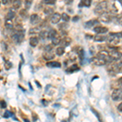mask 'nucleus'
Wrapping results in <instances>:
<instances>
[{
    "mask_svg": "<svg viewBox=\"0 0 122 122\" xmlns=\"http://www.w3.org/2000/svg\"><path fill=\"white\" fill-rule=\"evenodd\" d=\"M107 10V3L106 1L100 2V3L94 8V13L101 16L102 15L105 14Z\"/></svg>",
    "mask_w": 122,
    "mask_h": 122,
    "instance_id": "obj_1",
    "label": "nucleus"
},
{
    "mask_svg": "<svg viewBox=\"0 0 122 122\" xmlns=\"http://www.w3.org/2000/svg\"><path fill=\"white\" fill-rule=\"evenodd\" d=\"M12 40L14 41L15 43H16V44H20V43H21L23 42L24 38H25V35H24V32L21 30H19L17 31L16 33H14V34L12 35Z\"/></svg>",
    "mask_w": 122,
    "mask_h": 122,
    "instance_id": "obj_2",
    "label": "nucleus"
},
{
    "mask_svg": "<svg viewBox=\"0 0 122 122\" xmlns=\"http://www.w3.org/2000/svg\"><path fill=\"white\" fill-rule=\"evenodd\" d=\"M112 98L114 101H118L120 99H122V90L121 89H116L112 91Z\"/></svg>",
    "mask_w": 122,
    "mask_h": 122,
    "instance_id": "obj_3",
    "label": "nucleus"
},
{
    "mask_svg": "<svg viewBox=\"0 0 122 122\" xmlns=\"http://www.w3.org/2000/svg\"><path fill=\"white\" fill-rule=\"evenodd\" d=\"M110 56L112 57V59L114 60H119L122 57V53L118 51L117 50H112L110 53Z\"/></svg>",
    "mask_w": 122,
    "mask_h": 122,
    "instance_id": "obj_4",
    "label": "nucleus"
},
{
    "mask_svg": "<svg viewBox=\"0 0 122 122\" xmlns=\"http://www.w3.org/2000/svg\"><path fill=\"white\" fill-rule=\"evenodd\" d=\"M93 63L95 64V65H98V66H103L107 64L105 60H103V59H101L100 57H98V56H96L95 58L93 59Z\"/></svg>",
    "mask_w": 122,
    "mask_h": 122,
    "instance_id": "obj_5",
    "label": "nucleus"
},
{
    "mask_svg": "<svg viewBox=\"0 0 122 122\" xmlns=\"http://www.w3.org/2000/svg\"><path fill=\"white\" fill-rule=\"evenodd\" d=\"M94 31L96 33H99V34H101V33H105L108 31V29L106 28V27H103V26H97L94 27Z\"/></svg>",
    "mask_w": 122,
    "mask_h": 122,
    "instance_id": "obj_6",
    "label": "nucleus"
},
{
    "mask_svg": "<svg viewBox=\"0 0 122 122\" xmlns=\"http://www.w3.org/2000/svg\"><path fill=\"white\" fill-rule=\"evenodd\" d=\"M99 24V21L97 20H89L87 22H86L85 24V28L86 29H90L92 27H94V25H98Z\"/></svg>",
    "mask_w": 122,
    "mask_h": 122,
    "instance_id": "obj_7",
    "label": "nucleus"
},
{
    "mask_svg": "<svg viewBox=\"0 0 122 122\" xmlns=\"http://www.w3.org/2000/svg\"><path fill=\"white\" fill-rule=\"evenodd\" d=\"M46 66L48 68H60L61 64L58 61H52V62H48L46 63Z\"/></svg>",
    "mask_w": 122,
    "mask_h": 122,
    "instance_id": "obj_8",
    "label": "nucleus"
},
{
    "mask_svg": "<svg viewBox=\"0 0 122 122\" xmlns=\"http://www.w3.org/2000/svg\"><path fill=\"white\" fill-rule=\"evenodd\" d=\"M60 19H62L61 15H60L59 13H54L51 20L52 24H57V23H59V21L60 20Z\"/></svg>",
    "mask_w": 122,
    "mask_h": 122,
    "instance_id": "obj_9",
    "label": "nucleus"
},
{
    "mask_svg": "<svg viewBox=\"0 0 122 122\" xmlns=\"http://www.w3.org/2000/svg\"><path fill=\"white\" fill-rule=\"evenodd\" d=\"M39 20H40V18L37 14H33L30 15V23L32 25H36L39 22Z\"/></svg>",
    "mask_w": 122,
    "mask_h": 122,
    "instance_id": "obj_10",
    "label": "nucleus"
},
{
    "mask_svg": "<svg viewBox=\"0 0 122 122\" xmlns=\"http://www.w3.org/2000/svg\"><path fill=\"white\" fill-rule=\"evenodd\" d=\"M29 44H30L31 46L35 47L36 46H38V38H36V37H32L29 39Z\"/></svg>",
    "mask_w": 122,
    "mask_h": 122,
    "instance_id": "obj_11",
    "label": "nucleus"
},
{
    "mask_svg": "<svg viewBox=\"0 0 122 122\" xmlns=\"http://www.w3.org/2000/svg\"><path fill=\"white\" fill-rule=\"evenodd\" d=\"M107 38V37L104 36V35H96L94 37V40L95 42H103L104 40Z\"/></svg>",
    "mask_w": 122,
    "mask_h": 122,
    "instance_id": "obj_12",
    "label": "nucleus"
},
{
    "mask_svg": "<svg viewBox=\"0 0 122 122\" xmlns=\"http://www.w3.org/2000/svg\"><path fill=\"white\" fill-rule=\"evenodd\" d=\"M15 11L14 9H12V8H11L8 11V12H7V19H9V20H11V19H13L15 17Z\"/></svg>",
    "mask_w": 122,
    "mask_h": 122,
    "instance_id": "obj_13",
    "label": "nucleus"
},
{
    "mask_svg": "<svg viewBox=\"0 0 122 122\" xmlns=\"http://www.w3.org/2000/svg\"><path fill=\"white\" fill-rule=\"evenodd\" d=\"M43 58H44L46 60H51L55 58V55L51 54V52H46L44 55H43Z\"/></svg>",
    "mask_w": 122,
    "mask_h": 122,
    "instance_id": "obj_14",
    "label": "nucleus"
},
{
    "mask_svg": "<svg viewBox=\"0 0 122 122\" xmlns=\"http://www.w3.org/2000/svg\"><path fill=\"white\" fill-rule=\"evenodd\" d=\"M61 43H62V45L64 46H68L71 43V39L69 38H68V37H67V38H64V39H62Z\"/></svg>",
    "mask_w": 122,
    "mask_h": 122,
    "instance_id": "obj_15",
    "label": "nucleus"
},
{
    "mask_svg": "<svg viewBox=\"0 0 122 122\" xmlns=\"http://www.w3.org/2000/svg\"><path fill=\"white\" fill-rule=\"evenodd\" d=\"M21 5H22L21 0H14L13 2V7L15 9H19L21 7Z\"/></svg>",
    "mask_w": 122,
    "mask_h": 122,
    "instance_id": "obj_16",
    "label": "nucleus"
},
{
    "mask_svg": "<svg viewBox=\"0 0 122 122\" xmlns=\"http://www.w3.org/2000/svg\"><path fill=\"white\" fill-rule=\"evenodd\" d=\"M91 2L92 0H83L79 5V7H90L91 5Z\"/></svg>",
    "mask_w": 122,
    "mask_h": 122,
    "instance_id": "obj_17",
    "label": "nucleus"
},
{
    "mask_svg": "<svg viewBox=\"0 0 122 122\" xmlns=\"http://www.w3.org/2000/svg\"><path fill=\"white\" fill-rule=\"evenodd\" d=\"M51 40H52L53 45H56V46H57V45H59L60 43H61V40H60V37L58 36V34H57L55 38H53Z\"/></svg>",
    "mask_w": 122,
    "mask_h": 122,
    "instance_id": "obj_18",
    "label": "nucleus"
},
{
    "mask_svg": "<svg viewBox=\"0 0 122 122\" xmlns=\"http://www.w3.org/2000/svg\"><path fill=\"white\" fill-rule=\"evenodd\" d=\"M56 35H57L56 30H55V29H51V30L49 31V33H48V38L52 39L53 38H55Z\"/></svg>",
    "mask_w": 122,
    "mask_h": 122,
    "instance_id": "obj_19",
    "label": "nucleus"
},
{
    "mask_svg": "<svg viewBox=\"0 0 122 122\" xmlns=\"http://www.w3.org/2000/svg\"><path fill=\"white\" fill-rule=\"evenodd\" d=\"M20 15L22 17L23 19H26L28 17V12H27V9H22L20 11Z\"/></svg>",
    "mask_w": 122,
    "mask_h": 122,
    "instance_id": "obj_20",
    "label": "nucleus"
},
{
    "mask_svg": "<svg viewBox=\"0 0 122 122\" xmlns=\"http://www.w3.org/2000/svg\"><path fill=\"white\" fill-rule=\"evenodd\" d=\"M77 70H79V68H78V66L76 65V64H74V65H72V67L68 68V69L67 70V72H75V71H77Z\"/></svg>",
    "mask_w": 122,
    "mask_h": 122,
    "instance_id": "obj_21",
    "label": "nucleus"
},
{
    "mask_svg": "<svg viewBox=\"0 0 122 122\" xmlns=\"http://www.w3.org/2000/svg\"><path fill=\"white\" fill-rule=\"evenodd\" d=\"M5 27L7 29H12L13 28V24L11 22V20L7 19V20H6V22H5Z\"/></svg>",
    "mask_w": 122,
    "mask_h": 122,
    "instance_id": "obj_22",
    "label": "nucleus"
},
{
    "mask_svg": "<svg viewBox=\"0 0 122 122\" xmlns=\"http://www.w3.org/2000/svg\"><path fill=\"white\" fill-rule=\"evenodd\" d=\"M64 46H60L56 49V55H58V56H62V55H64Z\"/></svg>",
    "mask_w": 122,
    "mask_h": 122,
    "instance_id": "obj_23",
    "label": "nucleus"
},
{
    "mask_svg": "<svg viewBox=\"0 0 122 122\" xmlns=\"http://www.w3.org/2000/svg\"><path fill=\"white\" fill-rule=\"evenodd\" d=\"M44 13L47 15H51L54 14V10H53V8H45Z\"/></svg>",
    "mask_w": 122,
    "mask_h": 122,
    "instance_id": "obj_24",
    "label": "nucleus"
},
{
    "mask_svg": "<svg viewBox=\"0 0 122 122\" xmlns=\"http://www.w3.org/2000/svg\"><path fill=\"white\" fill-rule=\"evenodd\" d=\"M61 16H62V20L64 22H68L70 20V16L68 14H66V13H63V14L61 15Z\"/></svg>",
    "mask_w": 122,
    "mask_h": 122,
    "instance_id": "obj_25",
    "label": "nucleus"
},
{
    "mask_svg": "<svg viewBox=\"0 0 122 122\" xmlns=\"http://www.w3.org/2000/svg\"><path fill=\"white\" fill-rule=\"evenodd\" d=\"M25 9L28 10L29 7H31V4H32L33 0H25Z\"/></svg>",
    "mask_w": 122,
    "mask_h": 122,
    "instance_id": "obj_26",
    "label": "nucleus"
},
{
    "mask_svg": "<svg viewBox=\"0 0 122 122\" xmlns=\"http://www.w3.org/2000/svg\"><path fill=\"white\" fill-rule=\"evenodd\" d=\"M46 38H48V33L46 32V31H42V32L40 33V38L44 40Z\"/></svg>",
    "mask_w": 122,
    "mask_h": 122,
    "instance_id": "obj_27",
    "label": "nucleus"
},
{
    "mask_svg": "<svg viewBox=\"0 0 122 122\" xmlns=\"http://www.w3.org/2000/svg\"><path fill=\"white\" fill-rule=\"evenodd\" d=\"M56 2V0H43V3L45 4H50V5H53L55 4Z\"/></svg>",
    "mask_w": 122,
    "mask_h": 122,
    "instance_id": "obj_28",
    "label": "nucleus"
},
{
    "mask_svg": "<svg viewBox=\"0 0 122 122\" xmlns=\"http://www.w3.org/2000/svg\"><path fill=\"white\" fill-rule=\"evenodd\" d=\"M79 56H80L81 63L82 61L84 60V57H85V52H84V51L82 50V49L80 51V52H79Z\"/></svg>",
    "mask_w": 122,
    "mask_h": 122,
    "instance_id": "obj_29",
    "label": "nucleus"
},
{
    "mask_svg": "<svg viewBox=\"0 0 122 122\" xmlns=\"http://www.w3.org/2000/svg\"><path fill=\"white\" fill-rule=\"evenodd\" d=\"M11 116V113L10 111H6L4 114H3V117L4 118H9Z\"/></svg>",
    "mask_w": 122,
    "mask_h": 122,
    "instance_id": "obj_30",
    "label": "nucleus"
},
{
    "mask_svg": "<svg viewBox=\"0 0 122 122\" xmlns=\"http://www.w3.org/2000/svg\"><path fill=\"white\" fill-rule=\"evenodd\" d=\"M52 51V46L51 45H47V46L45 47V51L46 52H51Z\"/></svg>",
    "mask_w": 122,
    "mask_h": 122,
    "instance_id": "obj_31",
    "label": "nucleus"
},
{
    "mask_svg": "<svg viewBox=\"0 0 122 122\" xmlns=\"http://www.w3.org/2000/svg\"><path fill=\"white\" fill-rule=\"evenodd\" d=\"M7 107V103H6V102L4 100H1V107L2 108H5Z\"/></svg>",
    "mask_w": 122,
    "mask_h": 122,
    "instance_id": "obj_32",
    "label": "nucleus"
},
{
    "mask_svg": "<svg viewBox=\"0 0 122 122\" xmlns=\"http://www.w3.org/2000/svg\"><path fill=\"white\" fill-rule=\"evenodd\" d=\"M11 64H10L9 62H6L5 63V68H7V69H9V68H11Z\"/></svg>",
    "mask_w": 122,
    "mask_h": 122,
    "instance_id": "obj_33",
    "label": "nucleus"
},
{
    "mask_svg": "<svg viewBox=\"0 0 122 122\" xmlns=\"http://www.w3.org/2000/svg\"><path fill=\"white\" fill-rule=\"evenodd\" d=\"M9 2H14V0H2V3L3 4H7Z\"/></svg>",
    "mask_w": 122,
    "mask_h": 122,
    "instance_id": "obj_34",
    "label": "nucleus"
},
{
    "mask_svg": "<svg viewBox=\"0 0 122 122\" xmlns=\"http://www.w3.org/2000/svg\"><path fill=\"white\" fill-rule=\"evenodd\" d=\"M64 1L66 4H72L73 3V0H64Z\"/></svg>",
    "mask_w": 122,
    "mask_h": 122,
    "instance_id": "obj_35",
    "label": "nucleus"
},
{
    "mask_svg": "<svg viewBox=\"0 0 122 122\" xmlns=\"http://www.w3.org/2000/svg\"><path fill=\"white\" fill-rule=\"evenodd\" d=\"M79 19H80V18H79V16H77V15H76V16H74V17H73V19H72V20H73L74 22H76V21H77Z\"/></svg>",
    "mask_w": 122,
    "mask_h": 122,
    "instance_id": "obj_36",
    "label": "nucleus"
},
{
    "mask_svg": "<svg viewBox=\"0 0 122 122\" xmlns=\"http://www.w3.org/2000/svg\"><path fill=\"white\" fill-rule=\"evenodd\" d=\"M118 110L119 111H121V112H122V103H121L118 105Z\"/></svg>",
    "mask_w": 122,
    "mask_h": 122,
    "instance_id": "obj_37",
    "label": "nucleus"
},
{
    "mask_svg": "<svg viewBox=\"0 0 122 122\" xmlns=\"http://www.w3.org/2000/svg\"><path fill=\"white\" fill-rule=\"evenodd\" d=\"M42 103L43 104H44L45 106H46V105H47V103H46V101H45V99H42Z\"/></svg>",
    "mask_w": 122,
    "mask_h": 122,
    "instance_id": "obj_38",
    "label": "nucleus"
},
{
    "mask_svg": "<svg viewBox=\"0 0 122 122\" xmlns=\"http://www.w3.org/2000/svg\"><path fill=\"white\" fill-rule=\"evenodd\" d=\"M35 83H36L37 85H38V87H39V88H40V87H41L40 84H39V83H38V81H35Z\"/></svg>",
    "mask_w": 122,
    "mask_h": 122,
    "instance_id": "obj_39",
    "label": "nucleus"
},
{
    "mask_svg": "<svg viewBox=\"0 0 122 122\" xmlns=\"http://www.w3.org/2000/svg\"><path fill=\"white\" fill-rule=\"evenodd\" d=\"M119 1H120V3H121V4L122 6V0H119Z\"/></svg>",
    "mask_w": 122,
    "mask_h": 122,
    "instance_id": "obj_40",
    "label": "nucleus"
}]
</instances>
